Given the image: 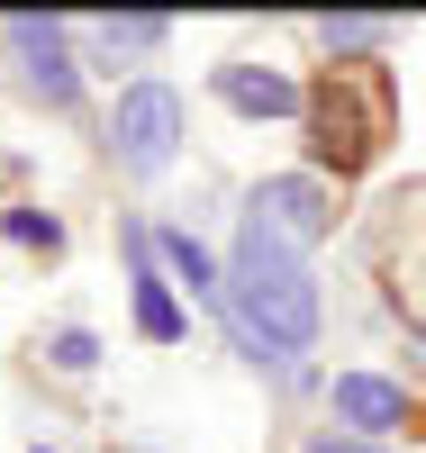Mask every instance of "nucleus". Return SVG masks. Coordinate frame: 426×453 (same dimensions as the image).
I'll return each instance as SVG.
<instances>
[{
  "label": "nucleus",
  "mask_w": 426,
  "mask_h": 453,
  "mask_svg": "<svg viewBox=\"0 0 426 453\" xmlns=\"http://www.w3.org/2000/svg\"><path fill=\"white\" fill-rule=\"evenodd\" d=\"M154 254H164L173 273L190 281V299H218V309H227V273L200 254V236H190V226H164V236H154Z\"/></svg>",
  "instance_id": "9"
},
{
  "label": "nucleus",
  "mask_w": 426,
  "mask_h": 453,
  "mask_svg": "<svg viewBox=\"0 0 426 453\" xmlns=\"http://www.w3.org/2000/svg\"><path fill=\"white\" fill-rule=\"evenodd\" d=\"M308 453H381V444H363V435H318Z\"/></svg>",
  "instance_id": "14"
},
{
  "label": "nucleus",
  "mask_w": 426,
  "mask_h": 453,
  "mask_svg": "<svg viewBox=\"0 0 426 453\" xmlns=\"http://www.w3.org/2000/svg\"><path fill=\"white\" fill-rule=\"evenodd\" d=\"M128 254H136V335H145V345H182L190 318H182L173 281L154 273V226H128Z\"/></svg>",
  "instance_id": "5"
},
{
  "label": "nucleus",
  "mask_w": 426,
  "mask_h": 453,
  "mask_svg": "<svg viewBox=\"0 0 426 453\" xmlns=\"http://www.w3.org/2000/svg\"><path fill=\"white\" fill-rule=\"evenodd\" d=\"M318 46L345 55V64H363L372 46H391V19H318Z\"/></svg>",
  "instance_id": "11"
},
{
  "label": "nucleus",
  "mask_w": 426,
  "mask_h": 453,
  "mask_svg": "<svg viewBox=\"0 0 426 453\" xmlns=\"http://www.w3.org/2000/svg\"><path fill=\"white\" fill-rule=\"evenodd\" d=\"M91 363H100V345H91L82 326H64V335H55V372H91Z\"/></svg>",
  "instance_id": "13"
},
{
  "label": "nucleus",
  "mask_w": 426,
  "mask_h": 453,
  "mask_svg": "<svg viewBox=\"0 0 426 453\" xmlns=\"http://www.w3.org/2000/svg\"><path fill=\"white\" fill-rule=\"evenodd\" d=\"M164 36H173V19H154V10H136V19H100V27H91V55L119 73V55H154Z\"/></svg>",
  "instance_id": "10"
},
{
  "label": "nucleus",
  "mask_w": 426,
  "mask_h": 453,
  "mask_svg": "<svg viewBox=\"0 0 426 453\" xmlns=\"http://www.w3.org/2000/svg\"><path fill=\"white\" fill-rule=\"evenodd\" d=\"M245 209H263V218H273V226H282L290 245H318L327 226H336L327 191H318V181H308V173H282V181H263V191H254Z\"/></svg>",
  "instance_id": "7"
},
{
  "label": "nucleus",
  "mask_w": 426,
  "mask_h": 453,
  "mask_svg": "<svg viewBox=\"0 0 426 453\" xmlns=\"http://www.w3.org/2000/svg\"><path fill=\"white\" fill-rule=\"evenodd\" d=\"M336 418L354 426L363 444H381L391 426H408V390L381 381V372H336Z\"/></svg>",
  "instance_id": "6"
},
{
  "label": "nucleus",
  "mask_w": 426,
  "mask_h": 453,
  "mask_svg": "<svg viewBox=\"0 0 426 453\" xmlns=\"http://www.w3.org/2000/svg\"><path fill=\"white\" fill-rule=\"evenodd\" d=\"M381 136H391V73L381 64H327L318 100H308V145H318V164L354 173L381 155Z\"/></svg>",
  "instance_id": "2"
},
{
  "label": "nucleus",
  "mask_w": 426,
  "mask_h": 453,
  "mask_svg": "<svg viewBox=\"0 0 426 453\" xmlns=\"http://www.w3.org/2000/svg\"><path fill=\"white\" fill-rule=\"evenodd\" d=\"M218 100L236 109V119H290V109H308L299 82L273 73V64H218Z\"/></svg>",
  "instance_id": "8"
},
{
  "label": "nucleus",
  "mask_w": 426,
  "mask_h": 453,
  "mask_svg": "<svg viewBox=\"0 0 426 453\" xmlns=\"http://www.w3.org/2000/svg\"><path fill=\"white\" fill-rule=\"evenodd\" d=\"M227 326L254 363H299L318 345V281H308V245H290L263 209L236 218V254H227Z\"/></svg>",
  "instance_id": "1"
},
{
  "label": "nucleus",
  "mask_w": 426,
  "mask_h": 453,
  "mask_svg": "<svg viewBox=\"0 0 426 453\" xmlns=\"http://www.w3.org/2000/svg\"><path fill=\"white\" fill-rule=\"evenodd\" d=\"M0 55H10L19 91H36L46 109H73V100H82V64H73L64 19H0Z\"/></svg>",
  "instance_id": "4"
},
{
  "label": "nucleus",
  "mask_w": 426,
  "mask_h": 453,
  "mask_svg": "<svg viewBox=\"0 0 426 453\" xmlns=\"http://www.w3.org/2000/svg\"><path fill=\"white\" fill-rule=\"evenodd\" d=\"M109 155H119L128 173H164L182 155V91L173 82L119 91V109H109Z\"/></svg>",
  "instance_id": "3"
},
{
  "label": "nucleus",
  "mask_w": 426,
  "mask_h": 453,
  "mask_svg": "<svg viewBox=\"0 0 426 453\" xmlns=\"http://www.w3.org/2000/svg\"><path fill=\"white\" fill-rule=\"evenodd\" d=\"M0 226H10V245H27V254H55V245H64V226H55V218H36V209H10Z\"/></svg>",
  "instance_id": "12"
}]
</instances>
